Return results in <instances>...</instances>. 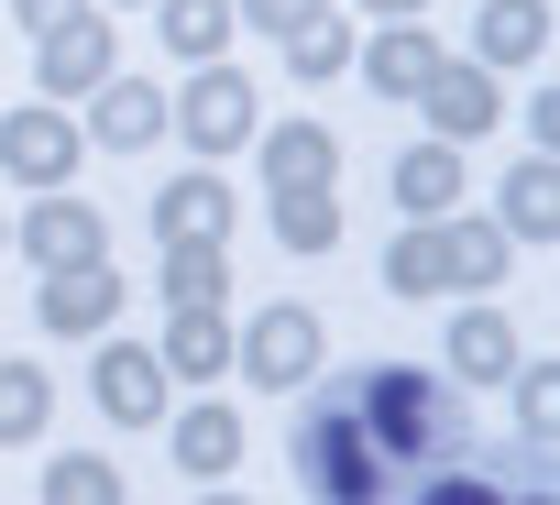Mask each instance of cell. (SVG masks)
<instances>
[{
  "mask_svg": "<svg viewBox=\"0 0 560 505\" xmlns=\"http://www.w3.org/2000/svg\"><path fill=\"white\" fill-rule=\"evenodd\" d=\"M341 407H352V418H363V439L396 461V483H418L429 461H462V450H472L462 396H451L429 363H363V374L341 385Z\"/></svg>",
  "mask_w": 560,
  "mask_h": 505,
  "instance_id": "1",
  "label": "cell"
},
{
  "mask_svg": "<svg viewBox=\"0 0 560 505\" xmlns=\"http://www.w3.org/2000/svg\"><path fill=\"white\" fill-rule=\"evenodd\" d=\"M287 461H298L308 505H407L396 461L363 439V418H352L341 396H308V407H298V439H287Z\"/></svg>",
  "mask_w": 560,
  "mask_h": 505,
  "instance_id": "2",
  "label": "cell"
},
{
  "mask_svg": "<svg viewBox=\"0 0 560 505\" xmlns=\"http://www.w3.org/2000/svg\"><path fill=\"white\" fill-rule=\"evenodd\" d=\"M165 132H176L198 165H220V154H242V143L264 132V89H253L231 56H209V67H187V89L165 99Z\"/></svg>",
  "mask_w": 560,
  "mask_h": 505,
  "instance_id": "3",
  "label": "cell"
},
{
  "mask_svg": "<svg viewBox=\"0 0 560 505\" xmlns=\"http://www.w3.org/2000/svg\"><path fill=\"white\" fill-rule=\"evenodd\" d=\"M319 363H330V330H319L298 297H287V308H253V319L231 330V374L264 385V396H298Z\"/></svg>",
  "mask_w": 560,
  "mask_h": 505,
  "instance_id": "4",
  "label": "cell"
},
{
  "mask_svg": "<svg viewBox=\"0 0 560 505\" xmlns=\"http://www.w3.org/2000/svg\"><path fill=\"white\" fill-rule=\"evenodd\" d=\"M78 154H89V132L67 121V99H23V110H0V176L12 187H78Z\"/></svg>",
  "mask_w": 560,
  "mask_h": 505,
  "instance_id": "5",
  "label": "cell"
},
{
  "mask_svg": "<svg viewBox=\"0 0 560 505\" xmlns=\"http://www.w3.org/2000/svg\"><path fill=\"white\" fill-rule=\"evenodd\" d=\"M12 242H23V265H34V275H67V265H100V252H110V220H100L89 198L45 187V198L12 220Z\"/></svg>",
  "mask_w": 560,
  "mask_h": 505,
  "instance_id": "6",
  "label": "cell"
},
{
  "mask_svg": "<svg viewBox=\"0 0 560 505\" xmlns=\"http://www.w3.org/2000/svg\"><path fill=\"white\" fill-rule=\"evenodd\" d=\"M418 110H429V143H483L505 121V78L472 67V56H440L429 89H418Z\"/></svg>",
  "mask_w": 560,
  "mask_h": 505,
  "instance_id": "7",
  "label": "cell"
},
{
  "mask_svg": "<svg viewBox=\"0 0 560 505\" xmlns=\"http://www.w3.org/2000/svg\"><path fill=\"white\" fill-rule=\"evenodd\" d=\"M89 396H100V418H110V428H165V407H176V374H165L143 341H100V363H89Z\"/></svg>",
  "mask_w": 560,
  "mask_h": 505,
  "instance_id": "8",
  "label": "cell"
},
{
  "mask_svg": "<svg viewBox=\"0 0 560 505\" xmlns=\"http://www.w3.org/2000/svg\"><path fill=\"white\" fill-rule=\"evenodd\" d=\"M110 67H121V45H110V12H67L56 34H34V89H45V99H89Z\"/></svg>",
  "mask_w": 560,
  "mask_h": 505,
  "instance_id": "9",
  "label": "cell"
},
{
  "mask_svg": "<svg viewBox=\"0 0 560 505\" xmlns=\"http://www.w3.org/2000/svg\"><path fill=\"white\" fill-rule=\"evenodd\" d=\"M121 286H132V275H110V252H100V265H67V275L34 286V319H45L56 341H100V330L121 319Z\"/></svg>",
  "mask_w": 560,
  "mask_h": 505,
  "instance_id": "10",
  "label": "cell"
},
{
  "mask_svg": "<svg viewBox=\"0 0 560 505\" xmlns=\"http://www.w3.org/2000/svg\"><path fill=\"white\" fill-rule=\"evenodd\" d=\"M78 132H89V143H110V154H143V143H165V89L110 67V78L89 89V121H78Z\"/></svg>",
  "mask_w": 560,
  "mask_h": 505,
  "instance_id": "11",
  "label": "cell"
},
{
  "mask_svg": "<svg viewBox=\"0 0 560 505\" xmlns=\"http://www.w3.org/2000/svg\"><path fill=\"white\" fill-rule=\"evenodd\" d=\"M440 363H451L462 385H505V374L527 363V341H516V319H505V308H483V297H472V308L451 319V341H440Z\"/></svg>",
  "mask_w": 560,
  "mask_h": 505,
  "instance_id": "12",
  "label": "cell"
},
{
  "mask_svg": "<svg viewBox=\"0 0 560 505\" xmlns=\"http://www.w3.org/2000/svg\"><path fill=\"white\" fill-rule=\"evenodd\" d=\"M253 154H264V187H330L341 176V132L330 121H264Z\"/></svg>",
  "mask_w": 560,
  "mask_h": 505,
  "instance_id": "13",
  "label": "cell"
},
{
  "mask_svg": "<svg viewBox=\"0 0 560 505\" xmlns=\"http://www.w3.org/2000/svg\"><path fill=\"white\" fill-rule=\"evenodd\" d=\"M352 67H363V89H374V99H418V89H429V67H440V34H429V23H385L374 45H352Z\"/></svg>",
  "mask_w": 560,
  "mask_h": 505,
  "instance_id": "14",
  "label": "cell"
},
{
  "mask_svg": "<svg viewBox=\"0 0 560 505\" xmlns=\"http://www.w3.org/2000/svg\"><path fill=\"white\" fill-rule=\"evenodd\" d=\"M549 56V0H483L472 12V67H538Z\"/></svg>",
  "mask_w": 560,
  "mask_h": 505,
  "instance_id": "15",
  "label": "cell"
},
{
  "mask_svg": "<svg viewBox=\"0 0 560 505\" xmlns=\"http://www.w3.org/2000/svg\"><path fill=\"white\" fill-rule=\"evenodd\" d=\"M231 187L198 165V176H176V187H154V242H231Z\"/></svg>",
  "mask_w": 560,
  "mask_h": 505,
  "instance_id": "16",
  "label": "cell"
},
{
  "mask_svg": "<svg viewBox=\"0 0 560 505\" xmlns=\"http://www.w3.org/2000/svg\"><path fill=\"white\" fill-rule=\"evenodd\" d=\"M165 450H176L198 483H220V472L242 461V418H231L220 396H198V407H165Z\"/></svg>",
  "mask_w": 560,
  "mask_h": 505,
  "instance_id": "17",
  "label": "cell"
},
{
  "mask_svg": "<svg viewBox=\"0 0 560 505\" xmlns=\"http://www.w3.org/2000/svg\"><path fill=\"white\" fill-rule=\"evenodd\" d=\"M462 187H472V176H462V143H407V154H396V209H407V220H451Z\"/></svg>",
  "mask_w": 560,
  "mask_h": 505,
  "instance_id": "18",
  "label": "cell"
},
{
  "mask_svg": "<svg viewBox=\"0 0 560 505\" xmlns=\"http://www.w3.org/2000/svg\"><path fill=\"white\" fill-rule=\"evenodd\" d=\"M154 363H165L176 385H220V374H231V319H220V308H176L165 341H154Z\"/></svg>",
  "mask_w": 560,
  "mask_h": 505,
  "instance_id": "19",
  "label": "cell"
},
{
  "mask_svg": "<svg viewBox=\"0 0 560 505\" xmlns=\"http://www.w3.org/2000/svg\"><path fill=\"white\" fill-rule=\"evenodd\" d=\"M494 231H505V242H560V165H549V154H527V165L505 176Z\"/></svg>",
  "mask_w": 560,
  "mask_h": 505,
  "instance_id": "20",
  "label": "cell"
},
{
  "mask_svg": "<svg viewBox=\"0 0 560 505\" xmlns=\"http://www.w3.org/2000/svg\"><path fill=\"white\" fill-rule=\"evenodd\" d=\"M385 286L396 297H451L462 275H451V231L440 220H407L396 242H385Z\"/></svg>",
  "mask_w": 560,
  "mask_h": 505,
  "instance_id": "21",
  "label": "cell"
},
{
  "mask_svg": "<svg viewBox=\"0 0 560 505\" xmlns=\"http://www.w3.org/2000/svg\"><path fill=\"white\" fill-rule=\"evenodd\" d=\"M154 34H165V56H187V67H209V56H231V0H154Z\"/></svg>",
  "mask_w": 560,
  "mask_h": 505,
  "instance_id": "22",
  "label": "cell"
},
{
  "mask_svg": "<svg viewBox=\"0 0 560 505\" xmlns=\"http://www.w3.org/2000/svg\"><path fill=\"white\" fill-rule=\"evenodd\" d=\"M154 286H165V308H220L231 297V252L220 242H165V275Z\"/></svg>",
  "mask_w": 560,
  "mask_h": 505,
  "instance_id": "23",
  "label": "cell"
},
{
  "mask_svg": "<svg viewBox=\"0 0 560 505\" xmlns=\"http://www.w3.org/2000/svg\"><path fill=\"white\" fill-rule=\"evenodd\" d=\"M45 418H56L45 363H0V450H34V439H45Z\"/></svg>",
  "mask_w": 560,
  "mask_h": 505,
  "instance_id": "24",
  "label": "cell"
},
{
  "mask_svg": "<svg viewBox=\"0 0 560 505\" xmlns=\"http://www.w3.org/2000/svg\"><path fill=\"white\" fill-rule=\"evenodd\" d=\"M440 231H451V275H462V297H483V286H505V265H516V242H505L494 220H462V209H451Z\"/></svg>",
  "mask_w": 560,
  "mask_h": 505,
  "instance_id": "25",
  "label": "cell"
},
{
  "mask_svg": "<svg viewBox=\"0 0 560 505\" xmlns=\"http://www.w3.org/2000/svg\"><path fill=\"white\" fill-rule=\"evenodd\" d=\"M275 242L287 252H330L341 242V198L330 187H275Z\"/></svg>",
  "mask_w": 560,
  "mask_h": 505,
  "instance_id": "26",
  "label": "cell"
},
{
  "mask_svg": "<svg viewBox=\"0 0 560 505\" xmlns=\"http://www.w3.org/2000/svg\"><path fill=\"white\" fill-rule=\"evenodd\" d=\"M505 385H516V439L549 450V439H560V363H516Z\"/></svg>",
  "mask_w": 560,
  "mask_h": 505,
  "instance_id": "27",
  "label": "cell"
},
{
  "mask_svg": "<svg viewBox=\"0 0 560 505\" xmlns=\"http://www.w3.org/2000/svg\"><path fill=\"white\" fill-rule=\"evenodd\" d=\"M45 505H121V472L100 450H56L45 461Z\"/></svg>",
  "mask_w": 560,
  "mask_h": 505,
  "instance_id": "28",
  "label": "cell"
},
{
  "mask_svg": "<svg viewBox=\"0 0 560 505\" xmlns=\"http://www.w3.org/2000/svg\"><path fill=\"white\" fill-rule=\"evenodd\" d=\"M287 67H298L308 89H330V78L352 67V23H341V12H319L308 34H287Z\"/></svg>",
  "mask_w": 560,
  "mask_h": 505,
  "instance_id": "29",
  "label": "cell"
},
{
  "mask_svg": "<svg viewBox=\"0 0 560 505\" xmlns=\"http://www.w3.org/2000/svg\"><path fill=\"white\" fill-rule=\"evenodd\" d=\"M330 12V0H231V23H253V34H275V45H287V34H308Z\"/></svg>",
  "mask_w": 560,
  "mask_h": 505,
  "instance_id": "30",
  "label": "cell"
},
{
  "mask_svg": "<svg viewBox=\"0 0 560 505\" xmlns=\"http://www.w3.org/2000/svg\"><path fill=\"white\" fill-rule=\"evenodd\" d=\"M0 12H12V23H23V34H56V23H67V12H89V0H0Z\"/></svg>",
  "mask_w": 560,
  "mask_h": 505,
  "instance_id": "31",
  "label": "cell"
},
{
  "mask_svg": "<svg viewBox=\"0 0 560 505\" xmlns=\"http://www.w3.org/2000/svg\"><path fill=\"white\" fill-rule=\"evenodd\" d=\"M374 23H429V0H363Z\"/></svg>",
  "mask_w": 560,
  "mask_h": 505,
  "instance_id": "32",
  "label": "cell"
},
{
  "mask_svg": "<svg viewBox=\"0 0 560 505\" xmlns=\"http://www.w3.org/2000/svg\"><path fill=\"white\" fill-rule=\"evenodd\" d=\"M505 505H560V494H549L538 472H516V494H505Z\"/></svg>",
  "mask_w": 560,
  "mask_h": 505,
  "instance_id": "33",
  "label": "cell"
},
{
  "mask_svg": "<svg viewBox=\"0 0 560 505\" xmlns=\"http://www.w3.org/2000/svg\"><path fill=\"white\" fill-rule=\"evenodd\" d=\"M198 505H242V494H198Z\"/></svg>",
  "mask_w": 560,
  "mask_h": 505,
  "instance_id": "34",
  "label": "cell"
},
{
  "mask_svg": "<svg viewBox=\"0 0 560 505\" xmlns=\"http://www.w3.org/2000/svg\"><path fill=\"white\" fill-rule=\"evenodd\" d=\"M0 252H12V220H0Z\"/></svg>",
  "mask_w": 560,
  "mask_h": 505,
  "instance_id": "35",
  "label": "cell"
}]
</instances>
